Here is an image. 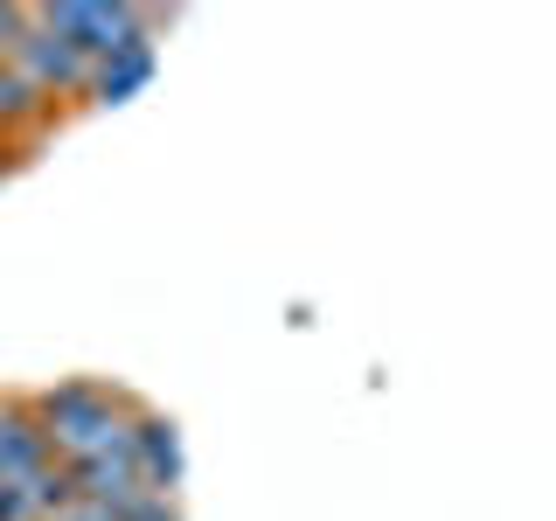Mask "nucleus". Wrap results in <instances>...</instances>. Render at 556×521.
<instances>
[{
  "label": "nucleus",
  "mask_w": 556,
  "mask_h": 521,
  "mask_svg": "<svg viewBox=\"0 0 556 521\" xmlns=\"http://www.w3.org/2000/svg\"><path fill=\"white\" fill-rule=\"evenodd\" d=\"M139 410L147 404H139L132 390H118V382H104V376H63V382H49V390H35L42 439L70 473H84V466H98V459H118V452L132 445Z\"/></svg>",
  "instance_id": "1"
},
{
  "label": "nucleus",
  "mask_w": 556,
  "mask_h": 521,
  "mask_svg": "<svg viewBox=\"0 0 556 521\" xmlns=\"http://www.w3.org/2000/svg\"><path fill=\"white\" fill-rule=\"evenodd\" d=\"M77 500L70 466L49 452L35 396H0V521H63Z\"/></svg>",
  "instance_id": "2"
},
{
  "label": "nucleus",
  "mask_w": 556,
  "mask_h": 521,
  "mask_svg": "<svg viewBox=\"0 0 556 521\" xmlns=\"http://www.w3.org/2000/svg\"><path fill=\"white\" fill-rule=\"evenodd\" d=\"M35 22L56 28L63 42H77L84 56H112V49H126L132 35H161L167 14L161 8H126V0H42L35 8Z\"/></svg>",
  "instance_id": "3"
},
{
  "label": "nucleus",
  "mask_w": 556,
  "mask_h": 521,
  "mask_svg": "<svg viewBox=\"0 0 556 521\" xmlns=\"http://www.w3.org/2000/svg\"><path fill=\"white\" fill-rule=\"evenodd\" d=\"M8 63L22 69V77L42 91L49 104H84V91H91V56H84L77 42H63L56 28H42L35 22V8H28V28H22V42L8 49Z\"/></svg>",
  "instance_id": "4"
},
{
  "label": "nucleus",
  "mask_w": 556,
  "mask_h": 521,
  "mask_svg": "<svg viewBox=\"0 0 556 521\" xmlns=\"http://www.w3.org/2000/svg\"><path fill=\"white\" fill-rule=\"evenodd\" d=\"M132 473L153 486V494H181V480H188V452H181V424L161 410H139V424H132Z\"/></svg>",
  "instance_id": "5"
},
{
  "label": "nucleus",
  "mask_w": 556,
  "mask_h": 521,
  "mask_svg": "<svg viewBox=\"0 0 556 521\" xmlns=\"http://www.w3.org/2000/svg\"><path fill=\"white\" fill-rule=\"evenodd\" d=\"M153 69H161V35H132L126 49H112V56L91 63V91H84V104H98V112L132 104L153 84Z\"/></svg>",
  "instance_id": "6"
},
{
  "label": "nucleus",
  "mask_w": 556,
  "mask_h": 521,
  "mask_svg": "<svg viewBox=\"0 0 556 521\" xmlns=\"http://www.w3.org/2000/svg\"><path fill=\"white\" fill-rule=\"evenodd\" d=\"M118 521H188V514H181V494H153V486H147Z\"/></svg>",
  "instance_id": "7"
},
{
  "label": "nucleus",
  "mask_w": 556,
  "mask_h": 521,
  "mask_svg": "<svg viewBox=\"0 0 556 521\" xmlns=\"http://www.w3.org/2000/svg\"><path fill=\"white\" fill-rule=\"evenodd\" d=\"M22 28H28V8H8V0H0V56L22 42Z\"/></svg>",
  "instance_id": "8"
},
{
  "label": "nucleus",
  "mask_w": 556,
  "mask_h": 521,
  "mask_svg": "<svg viewBox=\"0 0 556 521\" xmlns=\"http://www.w3.org/2000/svg\"><path fill=\"white\" fill-rule=\"evenodd\" d=\"M28 139H14V132H0V181H8V174H22V161H28Z\"/></svg>",
  "instance_id": "9"
},
{
  "label": "nucleus",
  "mask_w": 556,
  "mask_h": 521,
  "mask_svg": "<svg viewBox=\"0 0 556 521\" xmlns=\"http://www.w3.org/2000/svg\"><path fill=\"white\" fill-rule=\"evenodd\" d=\"M63 521H112V514H104L98 500H84V494H77V500H70V514H63Z\"/></svg>",
  "instance_id": "10"
}]
</instances>
